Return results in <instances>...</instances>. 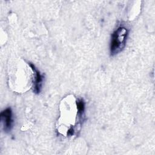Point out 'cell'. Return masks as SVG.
I'll use <instances>...</instances> for the list:
<instances>
[{
  "mask_svg": "<svg viewBox=\"0 0 155 155\" xmlns=\"http://www.w3.org/2000/svg\"><path fill=\"white\" fill-rule=\"evenodd\" d=\"M128 32V29L123 25H120L114 31L110 43L111 55H116L123 50L126 44Z\"/></svg>",
  "mask_w": 155,
  "mask_h": 155,
  "instance_id": "obj_1",
  "label": "cell"
},
{
  "mask_svg": "<svg viewBox=\"0 0 155 155\" xmlns=\"http://www.w3.org/2000/svg\"><path fill=\"white\" fill-rule=\"evenodd\" d=\"M1 120L2 123L4 130L5 131H9L12 128L13 119L12 111L10 108H7L1 113Z\"/></svg>",
  "mask_w": 155,
  "mask_h": 155,
  "instance_id": "obj_2",
  "label": "cell"
},
{
  "mask_svg": "<svg viewBox=\"0 0 155 155\" xmlns=\"http://www.w3.org/2000/svg\"><path fill=\"white\" fill-rule=\"evenodd\" d=\"M30 67L34 73V81H33V90L34 93L38 94L40 93L41 88H42V83L43 80V76L40 73V71L35 67V65L31 62H28Z\"/></svg>",
  "mask_w": 155,
  "mask_h": 155,
  "instance_id": "obj_3",
  "label": "cell"
},
{
  "mask_svg": "<svg viewBox=\"0 0 155 155\" xmlns=\"http://www.w3.org/2000/svg\"><path fill=\"white\" fill-rule=\"evenodd\" d=\"M77 108H78L79 115L81 116L85 110V103L83 99H81L77 101Z\"/></svg>",
  "mask_w": 155,
  "mask_h": 155,
  "instance_id": "obj_4",
  "label": "cell"
}]
</instances>
